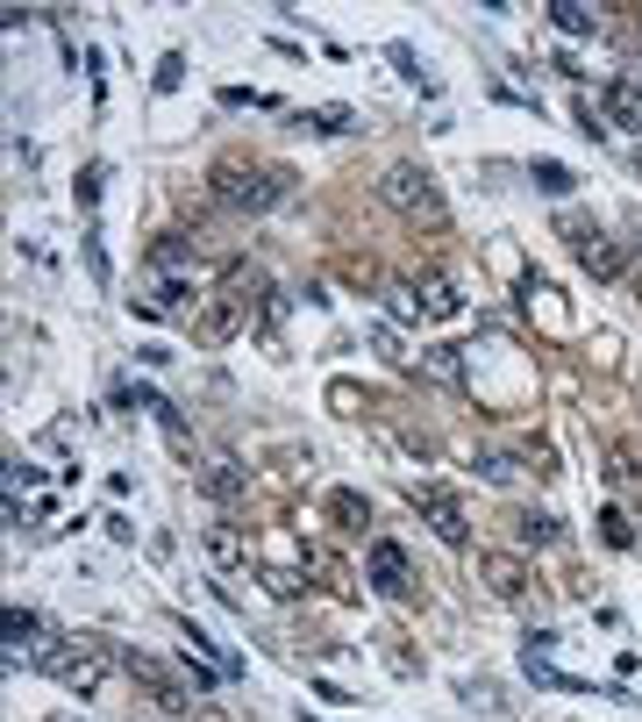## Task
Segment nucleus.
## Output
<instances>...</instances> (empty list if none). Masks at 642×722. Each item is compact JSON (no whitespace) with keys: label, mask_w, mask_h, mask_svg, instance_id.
<instances>
[{"label":"nucleus","mask_w":642,"mask_h":722,"mask_svg":"<svg viewBox=\"0 0 642 722\" xmlns=\"http://www.w3.org/2000/svg\"><path fill=\"white\" fill-rule=\"evenodd\" d=\"M36 672H51V680H65L72 694H93V687H101V658L86 651V644H65V636H57L51 651L36 658Z\"/></svg>","instance_id":"obj_6"},{"label":"nucleus","mask_w":642,"mask_h":722,"mask_svg":"<svg viewBox=\"0 0 642 722\" xmlns=\"http://www.w3.org/2000/svg\"><path fill=\"white\" fill-rule=\"evenodd\" d=\"M635 243H642V229H635Z\"/></svg>","instance_id":"obj_27"},{"label":"nucleus","mask_w":642,"mask_h":722,"mask_svg":"<svg viewBox=\"0 0 642 722\" xmlns=\"http://www.w3.org/2000/svg\"><path fill=\"white\" fill-rule=\"evenodd\" d=\"M536 187H542V193H572V173H557V165H536Z\"/></svg>","instance_id":"obj_25"},{"label":"nucleus","mask_w":642,"mask_h":722,"mask_svg":"<svg viewBox=\"0 0 642 722\" xmlns=\"http://www.w3.org/2000/svg\"><path fill=\"white\" fill-rule=\"evenodd\" d=\"M393 65H400V72H407V79H414V87H422V93H436V79H428V72L414 65V51H393Z\"/></svg>","instance_id":"obj_24"},{"label":"nucleus","mask_w":642,"mask_h":722,"mask_svg":"<svg viewBox=\"0 0 642 722\" xmlns=\"http://www.w3.org/2000/svg\"><path fill=\"white\" fill-rule=\"evenodd\" d=\"M364 572H372V586H378V594H393V601L414 594V566H407L400 544H372V550H364Z\"/></svg>","instance_id":"obj_7"},{"label":"nucleus","mask_w":642,"mask_h":722,"mask_svg":"<svg viewBox=\"0 0 642 722\" xmlns=\"http://www.w3.org/2000/svg\"><path fill=\"white\" fill-rule=\"evenodd\" d=\"M121 666H129L136 680H143V687H151L157 701L171 708V715H187V708H193V694L179 687V680H171V666H157V658H143V651H129V658H121Z\"/></svg>","instance_id":"obj_8"},{"label":"nucleus","mask_w":642,"mask_h":722,"mask_svg":"<svg viewBox=\"0 0 642 722\" xmlns=\"http://www.w3.org/2000/svg\"><path fill=\"white\" fill-rule=\"evenodd\" d=\"M201 494L215 501V508H229V501H243V472H236V465H207V472H201Z\"/></svg>","instance_id":"obj_14"},{"label":"nucleus","mask_w":642,"mask_h":722,"mask_svg":"<svg viewBox=\"0 0 642 722\" xmlns=\"http://www.w3.org/2000/svg\"><path fill=\"white\" fill-rule=\"evenodd\" d=\"M65 722H72V715H65Z\"/></svg>","instance_id":"obj_28"},{"label":"nucleus","mask_w":642,"mask_h":722,"mask_svg":"<svg viewBox=\"0 0 642 722\" xmlns=\"http://www.w3.org/2000/svg\"><path fill=\"white\" fill-rule=\"evenodd\" d=\"M207 550H215V566H221V572H236L243 558H251V544H243L229 522H215V530H207Z\"/></svg>","instance_id":"obj_15"},{"label":"nucleus","mask_w":642,"mask_h":722,"mask_svg":"<svg viewBox=\"0 0 642 722\" xmlns=\"http://www.w3.org/2000/svg\"><path fill=\"white\" fill-rule=\"evenodd\" d=\"M600 536H607V544H635V530H628V516H621V508H607V516H600Z\"/></svg>","instance_id":"obj_21"},{"label":"nucleus","mask_w":642,"mask_h":722,"mask_svg":"<svg viewBox=\"0 0 642 722\" xmlns=\"http://www.w3.org/2000/svg\"><path fill=\"white\" fill-rule=\"evenodd\" d=\"M407 501H414V516H422L442 544H457V550L472 544V522H464V501H457V494H442V486H414Z\"/></svg>","instance_id":"obj_5"},{"label":"nucleus","mask_w":642,"mask_h":722,"mask_svg":"<svg viewBox=\"0 0 642 722\" xmlns=\"http://www.w3.org/2000/svg\"><path fill=\"white\" fill-rule=\"evenodd\" d=\"M93 201H101V173L86 165V173H79V207H93Z\"/></svg>","instance_id":"obj_26"},{"label":"nucleus","mask_w":642,"mask_h":722,"mask_svg":"<svg viewBox=\"0 0 642 722\" xmlns=\"http://www.w3.org/2000/svg\"><path fill=\"white\" fill-rule=\"evenodd\" d=\"M57 636L43 630V616L36 608H8V644H0V658H8V672H36V658L51 651Z\"/></svg>","instance_id":"obj_4"},{"label":"nucleus","mask_w":642,"mask_h":722,"mask_svg":"<svg viewBox=\"0 0 642 722\" xmlns=\"http://www.w3.org/2000/svg\"><path fill=\"white\" fill-rule=\"evenodd\" d=\"M151 415H157V430H165V436H171V444H187V415L171 408V401H157V408H151Z\"/></svg>","instance_id":"obj_22"},{"label":"nucleus","mask_w":642,"mask_h":722,"mask_svg":"<svg viewBox=\"0 0 642 722\" xmlns=\"http://www.w3.org/2000/svg\"><path fill=\"white\" fill-rule=\"evenodd\" d=\"M600 122H614V129H642V87H628V79L600 87Z\"/></svg>","instance_id":"obj_12"},{"label":"nucleus","mask_w":642,"mask_h":722,"mask_svg":"<svg viewBox=\"0 0 642 722\" xmlns=\"http://www.w3.org/2000/svg\"><path fill=\"white\" fill-rule=\"evenodd\" d=\"M329 516H336V530L364 536V530H372V501H364V494H336V501H329Z\"/></svg>","instance_id":"obj_16"},{"label":"nucleus","mask_w":642,"mask_h":722,"mask_svg":"<svg viewBox=\"0 0 642 722\" xmlns=\"http://www.w3.org/2000/svg\"><path fill=\"white\" fill-rule=\"evenodd\" d=\"M157 301H165V308H187L193 293H187V279H165V273H157Z\"/></svg>","instance_id":"obj_23"},{"label":"nucleus","mask_w":642,"mask_h":722,"mask_svg":"<svg viewBox=\"0 0 642 722\" xmlns=\"http://www.w3.org/2000/svg\"><path fill=\"white\" fill-rule=\"evenodd\" d=\"M151 265L165 279H187V265H193V237H157L151 243Z\"/></svg>","instance_id":"obj_13"},{"label":"nucleus","mask_w":642,"mask_h":722,"mask_svg":"<svg viewBox=\"0 0 642 722\" xmlns=\"http://www.w3.org/2000/svg\"><path fill=\"white\" fill-rule=\"evenodd\" d=\"M522 308H528V315H536V322H542V329H564V322H572V301H564V293H557V287H542V279H536V273H528V279H522Z\"/></svg>","instance_id":"obj_11"},{"label":"nucleus","mask_w":642,"mask_h":722,"mask_svg":"<svg viewBox=\"0 0 642 722\" xmlns=\"http://www.w3.org/2000/svg\"><path fill=\"white\" fill-rule=\"evenodd\" d=\"M378 193H386V207H400L407 223H422V229L450 215V201H442V187H436V179L422 173V165H393V173H386V187H378Z\"/></svg>","instance_id":"obj_3"},{"label":"nucleus","mask_w":642,"mask_h":722,"mask_svg":"<svg viewBox=\"0 0 642 722\" xmlns=\"http://www.w3.org/2000/svg\"><path fill=\"white\" fill-rule=\"evenodd\" d=\"M550 22H557L564 36H600V15H592V8H578V0H557V8H550Z\"/></svg>","instance_id":"obj_17"},{"label":"nucleus","mask_w":642,"mask_h":722,"mask_svg":"<svg viewBox=\"0 0 642 722\" xmlns=\"http://www.w3.org/2000/svg\"><path fill=\"white\" fill-rule=\"evenodd\" d=\"M265 586L279 594V601H300L307 594V572H286V566H265Z\"/></svg>","instance_id":"obj_20"},{"label":"nucleus","mask_w":642,"mask_h":722,"mask_svg":"<svg viewBox=\"0 0 642 722\" xmlns=\"http://www.w3.org/2000/svg\"><path fill=\"white\" fill-rule=\"evenodd\" d=\"M478 572H486V586H492V594H508V601L528 594V558H522V550H492Z\"/></svg>","instance_id":"obj_10"},{"label":"nucleus","mask_w":642,"mask_h":722,"mask_svg":"<svg viewBox=\"0 0 642 722\" xmlns=\"http://www.w3.org/2000/svg\"><path fill=\"white\" fill-rule=\"evenodd\" d=\"M557 237H564V251H572L592 279H621V273H628V251H621V243H614L600 223H592L586 207H557Z\"/></svg>","instance_id":"obj_2"},{"label":"nucleus","mask_w":642,"mask_h":722,"mask_svg":"<svg viewBox=\"0 0 642 722\" xmlns=\"http://www.w3.org/2000/svg\"><path fill=\"white\" fill-rule=\"evenodd\" d=\"M201 337H207V344H229V337H236V308H229V301H215V308H207V322H201Z\"/></svg>","instance_id":"obj_19"},{"label":"nucleus","mask_w":642,"mask_h":722,"mask_svg":"<svg viewBox=\"0 0 642 722\" xmlns=\"http://www.w3.org/2000/svg\"><path fill=\"white\" fill-rule=\"evenodd\" d=\"M414 293H422V315H428V322H450V315H464V293H457L450 273H414Z\"/></svg>","instance_id":"obj_9"},{"label":"nucleus","mask_w":642,"mask_h":722,"mask_svg":"<svg viewBox=\"0 0 642 722\" xmlns=\"http://www.w3.org/2000/svg\"><path fill=\"white\" fill-rule=\"evenodd\" d=\"M514 530H522V544H564V522L536 516V508H522V516H514Z\"/></svg>","instance_id":"obj_18"},{"label":"nucleus","mask_w":642,"mask_h":722,"mask_svg":"<svg viewBox=\"0 0 642 722\" xmlns=\"http://www.w3.org/2000/svg\"><path fill=\"white\" fill-rule=\"evenodd\" d=\"M207 193H215L229 215H271V207H286L293 173H265V165L229 157V165H215V173H207Z\"/></svg>","instance_id":"obj_1"}]
</instances>
